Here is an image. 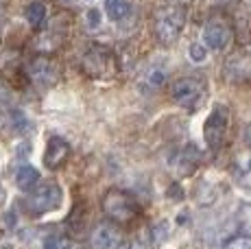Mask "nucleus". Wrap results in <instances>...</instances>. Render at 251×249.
<instances>
[{
	"mask_svg": "<svg viewBox=\"0 0 251 249\" xmlns=\"http://www.w3.org/2000/svg\"><path fill=\"white\" fill-rule=\"evenodd\" d=\"M44 249H70V241L59 234H50L44 238Z\"/></svg>",
	"mask_w": 251,
	"mask_h": 249,
	"instance_id": "nucleus-19",
	"label": "nucleus"
},
{
	"mask_svg": "<svg viewBox=\"0 0 251 249\" xmlns=\"http://www.w3.org/2000/svg\"><path fill=\"white\" fill-rule=\"evenodd\" d=\"M133 7L129 0H105V13L112 22H123L131 16Z\"/></svg>",
	"mask_w": 251,
	"mask_h": 249,
	"instance_id": "nucleus-14",
	"label": "nucleus"
},
{
	"mask_svg": "<svg viewBox=\"0 0 251 249\" xmlns=\"http://www.w3.org/2000/svg\"><path fill=\"white\" fill-rule=\"evenodd\" d=\"M229 123H231V114L227 105H214L210 112V116L205 118L203 124V138H205V145L210 147L212 151H219L221 147L225 145L227 140V133H229Z\"/></svg>",
	"mask_w": 251,
	"mask_h": 249,
	"instance_id": "nucleus-4",
	"label": "nucleus"
},
{
	"mask_svg": "<svg viewBox=\"0 0 251 249\" xmlns=\"http://www.w3.org/2000/svg\"><path fill=\"white\" fill-rule=\"evenodd\" d=\"M201 164V153L195 145H186L181 147L175 155L171 157V166L177 175L186 177V175H192L197 171V166Z\"/></svg>",
	"mask_w": 251,
	"mask_h": 249,
	"instance_id": "nucleus-9",
	"label": "nucleus"
},
{
	"mask_svg": "<svg viewBox=\"0 0 251 249\" xmlns=\"http://www.w3.org/2000/svg\"><path fill=\"white\" fill-rule=\"evenodd\" d=\"M61 2H66V0H61Z\"/></svg>",
	"mask_w": 251,
	"mask_h": 249,
	"instance_id": "nucleus-25",
	"label": "nucleus"
},
{
	"mask_svg": "<svg viewBox=\"0 0 251 249\" xmlns=\"http://www.w3.org/2000/svg\"><path fill=\"white\" fill-rule=\"evenodd\" d=\"M164 81H166V70L164 68H151L147 75H144V85H147V90L162 88Z\"/></svg>",
	"mask_w": 251,
	"mask_h": 249,
	"instance_id": "nucleus-16",
	"label": "nucleus"
},
{
	"mask_svg": "<svg viewBox=\"0 0 251 249\" xmlns=\"http://www.w3.org/2000/svg\"><path fill=\"white\" fill-rule=\"evenodd\" d=\"M183 25H186V9L179 7V4L162 7L155 13V22H153L155 35L162 44H173V42L179 40Z\"/></svg>",
	"mask_w": 251,
	"mask_h": 249,
	"instance_id": "nucleus-2",
	"label": "nucleus"
},
{
	"mask_svg": "<svg viewBox=\"0 0 251 249\" xmlns=\"http://www.w3.org/2000/svg\"><path fill=\"white\" fill-rule=\"evenodd\" d=\"M70 157V145L59 136H52L46 145L44 153V164L48 171H57L66 164V160Z\"/></svg>",
	"mask_w": 251,
	"mask_h": 249,
	"instance_id": "nucleus-10",
	"label": "nucleus"
},
{
	"mask_svg": "<svg viewBox=\"0 0 251 249\" xmlns=\"http://www.w3.org/2000/svg\"><path fill=\"white\" fill-rule=\"evenodd\" d=\"M240 229H243L245 236L251 238V205L240 210Z\"/></svg>",
	"mask_w": 251,
	"mask_h": 249,
	"instance_id": "nucleus-20",
	"label": "nucleus"
},
{
	"mask_svg": "<svg viewBox=\"0 0 251 249\" xmlns=\"http://www.w3.org/2000/svg\"><path fill=\"white\" fill-rule=\"evenodd\" d=\"M9 123H11V129L16 133H26L28 129H31V121H28V118L24 116L22 112H11V118H9Z\"/></svg>",
	"mask_w": 251,
	"mask_h": 249,
	"instance_id": "nucleus-18",
	"label": "nucleus"
},
{
	"mask_svg": "<svg viewBox=\"0 0 251 249\" xmlns=\"http://www.w3.org/2000/svg\"><path fill=\"white\" fill-rule=\"evenodd\" d=\"M83 22H85V28L88 31H99L100 25H103V16H100V9H96V7H90L88 11H85V16H83Z\"/></svg>",
	"mask_w": 251,
	"mask_h": 249,
	"instance_id": "nucleus-17",
	"label": "nucleus"
},
{
	"mask_svg": "<svg viewBox=\"0 0 251 249\" xmlns=\"http://www.w3.org/2000/svg\"><path fill=\"white\" fill-rule=\"evenodd\" d=\"M61 199H64V195H61L59 186H57L55 181H46V184L37 186L35 190H31L24 203H26L28 212L35 214V217H40V214L52 212V210L59 208Z\"/></svg>",
	"mask_w": 251,
	"mask_h": 249,
	"instance_id": "nucleus-6",
	"label": "nucleus"
},
{
	"mask_svg": "<svg viewBox=\"0 0 251 249\" xmlns=\"http://www.w3.org/2000/svg\"><path fill=\"white\" fill-rule=\"evenodd\" d=\"M225 249H251V238L249 236L234 238V241H229V245Z\"/></svg>",
	"mask_w": 251,
	"mask_h": 249,
	"instance_id": "nucleus-22",
	"label": "nucleus"
},
{
	"mask_svg": "<svg viewBox=\"0 0 251 249\" xmlns=\"http://www.w3.org/2000/svg\"><path fill=\"white\" fill-rule=\"evenodd\" d=\"M46 18V7L42 2H31L26 4V9H24V20L28 22V25L33 26H40L42 22H44Z\"/></svg>",
	"mask_w": 251,
	"mask_h": 249,
	"instance_id": "nucleus-15",
	"label": "nucleus"
},
{
	"mask_svg": "<svg viewBox=\"0 0 251 249\" xmlns=\"http://www.w3.org/2000/svg\"><path fill=\"white\" fill-rule=\"evenodd\" d=\"M231 175L240 188L251 190V151H243L231 164Z\"/></svg>",
	"mask_w": 251,
	"mask_h": 249,
	"instance_id": "nucleus-12",
	"label": "nucleus"
},
{
	"mask_svg": "<svg viewBox=\"0 0 251 249\" xmlns=\"http://www.w3.org/2000/svg\"><path fill=\"white\" fill-rule=\"evenodd\" d=\"M2 249H9V247H2Z\"/></svg>",
	"mask_w": 251,
	"mask_h": 249,
	"instance_id": "nucleus-24",
	"label": "nucleus"
},
{
	"mask_svg": "<svg viewBox=\"0 0 251 249\" xmlns=\"http://www.w3.org/2000/svg\"><path fill=\"white\" fill-rule=\"evenodd\" d=\"M92 243L96 249H120L123 245V234L109 223H100L92 232Z\"/></svg>",
	"mask_w": 251,
	"mask_h": 249,
	"instance_id": "nucleus-11",
	"label": "nucleus"
},
{
	"mask_svg": "<svg viewBox=\"0 0 251 249\" xmlns=\"http://www.w3.org/2000/svg\"><path fill=\"white\" fill-rule=\"evenodd\" d=\"M16 184L24 193H31V190H35L37 184H40V171L33 169L31 164H22L16 173Z\"/></svg>",
	"mask_w": 251,
	"mask_h": 249,
	"instance_id": "nucleus-13",
	"label": "nucleus"
},
{
	"mask_svg": "<svg viewBox=\"0 0 251 249\" xmlns=\"http://www.w3.org/2000/svg\"><path fill=\"white\" fill-rule=\"evenodd\" d=\"M129 249H147L142 245V243H131V245H129Z\"/></svg>",
	"mask_w": 251,
	"mask_h": 249,
	"instance_id": "nucleus-23",
	"label": "nucleus"
},
{
	"mask_svg": "<svg viewBox=\"0 0 251 249\" xmlns=\"http://www.w3.org/2000/svg\"><path fill=\"white\" fill-rule=\"evenodd\" d=\"M207 88L201 79H195V76H186V79H179L173 83L171 88V97L179 107L183 109H199L201 103L205 100Z\"/></svg>",
	"mask_w": 251,
	"mask_h": 249,
	"instance_id": "nucleus-5",
	"label": "nucleus"
},
{
	"mask_svg": "<svg viewBox=\"0 0 251 249\" xmlns=\"http://www.w3.org/2000/svg\"><path fill=\"white\" fill-rule=\"evenodd\" d=\"M207 46L205 44H192L190 46V59L197 61V64H201V61L207 59Z\"/></svg>",
	"mask_w": 251,
	"mask_h": 249,
	"instance_id": "nucleus-21",
	"label": "nucleus"
},
{
	"mask_svg": "<svg viewBox=\"0 0 251 249\" xmlns=\"http://www.w3.org/2000/svg\"><path fill=\"white\" fill-rule=\"evenodd\" d=\"M28 79H31L37 88L48 90V88H52V85H57V81H59V68H57V64L52 59H48V57H37V59H33L31 66H28Z\"/></svg>",
	"mask_w": 251,
	"mask_h": 249,
	"instance_id": "nucleus-7",
	"label": "nucleus"
},
{
	"mask_svg": "<svg viewBox=\"0 0 251 249\" xmlns=\"http://www.w3.org/2000/svg\"><path fill=\"white\" fill-rule=\"evenodd\" d=\"M201 37H203V44L210 50L221 52L231 44V28L221 20H210L203 26V35Z\"/></svg>",
	"mask_w": 251,
	"mask_h": 249,
	"instance_id": "nucleus-8",
	"label": "nucleus"
},
{
	"mask_svg": "<svg viewBox=\"0 0 251 249\" xmlns=\"http://www.w3.org/2000/svg\"><path fill=\"white\" fill-rule=\"evenodd\" d=\"M100 205H103L105 217L112 219L114 223H120V225L133 223L140 214V203L136 201V197L120 188H109L107 193L103 195Z\"/></svg>",
	"mask_w": 251,
	"mask_h": 249,
	"instance_id": "nucleus-1",
	"label": "nucleus"
},
{
	"mask_svg": "<svg viewBox=\"0 0 251 249\" xmlns=\"http://www.w3.org/2000/svg\"><path fill=\"white\" fill-rule=\"evenodd\" d=\"M81 68L92 79H112L118 70V61L105 46H92L81 57Z\"/></svg>",
	"mask_w": 251,
	"mask_h": 249,
	"instance_id": "nucleus-3",
	"label": "nucleus"
}]
</instances>
